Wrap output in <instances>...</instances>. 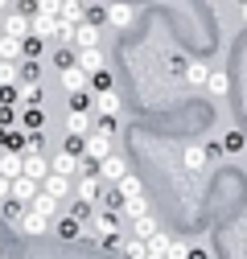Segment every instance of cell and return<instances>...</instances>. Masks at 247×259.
I'll return each mask as SVG.
<instances>
[{
	"instance_id": "6da1fadb",
	"label": "cell",
	"mask_w": 247,
	"mask_h": 259,
	"mask_svg": "<svg viewBox=\"0 0 247 259\" xmlns=\"http://www.w3.org/2000/svg\"><path fill=\"white\" fill-rule=\"evenodd\" d=\"M124 173H128V160H124L119 152H111V156H103V160H99V177H103L107 185H115Z\"/></svg>"
},
{
	"instance_id": "7a4b0ae2",
	"label": "cell",
	"mask_w": 247,
	"mask_h": 259,
	"mask_svg": "<svg viewBox=\"0 0 247 259\" xmlns=\"http://www.w3.org/2000/svg\"><path fill=\"white\" fill-rule=\"evenodd\" d=\"M37 193H42V181H37V177H29V173H21V177H13V198H21L25 206L33 202Z\"/></svg>"
},
{
	"instance_id": "3957f363",
	"label": "cell",
	"mask_w": 247,
	"mask_h": 259,
	"mask_svg": "<svg viewBox=\"0 0 247 259\" xmlns=\"http://www.w3.org/2000/svg\"><path fill=\"white\" fill-rule=\"evenodd\" d=\"M119 95L115 91H95V107H91V111H95L99 119H107V115H119Z\"/></svg>"
},
{
	"instance_id": "277c9868",
	"label": "cell",
	"mask_w": 247,
	"mask_h": 259,
	"mask_svg": "<svg viewBox=\"0 0 247 259\" xmlns=\"http://www.w3.org/2000/svg\"><path fill=\"white\" fill-rule=\"evenodd\" d=\"M29 29H33V17H25V13H13L0 21V33H9V37H29Z\"/></svg>"
},
{
	"instance_id": "5b68a950",
	"label": "cell",
	"mask_w": 247,
	"mask_h": 259,
	"mask_svg": "<svg viewBox=\"0 0 247 259\" xmlns=\"http://www.w3.org/2000/svg\"><path fill=\"white\" fill-rule=\"evenodd\" d=\"M83 235H87V222H83V218H74V214L58 218V239H62V243H74V239H83Z\"/></svg>"
},
{
	"instance_id": "8992f818",
	"label": "cell",
	"mask_w": 247,
	"mask_h": 259,
	"mask_svg": "<svg viewBox=\"0 0 247 259\" xmlns=\"http://www.w3.org/2000/svg\"><path fill=\"white\" fill-rule=\"evenodd\" d=\"M66 132L91 136V132H95V111H70V115H66Z\"/></svg>"
},
{
	"instance_id": "52a82bcc",
	"label": "cell",
	"mask_w": 247,
	"mask_h": 259,
	"mask_svg": "<svg viewBox=\"0 0 247 259\" xmlns=\"http://www.w3.org/2000/svg\"><path fill=\"white\" fill-rule=\"evenodd\" d=\"M0 173H5V177H21V173H25V152L0 148Z\"/></svg>"
},
{
	"instance_id": "ba28073f",
	"label": "cell",
	"mask_w": 247,
	"mask_h": 259,
	"mask_svg": "<svg viewBox=\"0 0 247 259\" xmlns=\"http://www.w3.org/2000/svg\"><path fill=\"white\" fill-rule=\"evenodd\" d=\"M42 189L50 193V198H58V202H62V198L70 193V177H66V173H54V169H50V173H46V181H42Z\"/></svg>"
},
{
	"instance_id": "9c48e42d",
	"label": "cell",
	"mask_w": 247,
	"mask_h": 259,
	"mask_svg": "<svg viewBox=\"0 0 247 259\" xmlns=\"http://www.w3.org/2000/svg\"><path fill=\"white\" fill-rule=\"evenodd\" d=\"M58 25H62V21H58V13H37L29 33H37V37H46V41H50V37H58Z\"/></svg>"
},
{
	"instance_id": "30bf717a",
	"label": "cell",
	"mask_w": 247,
	"mask_h": 259,
	"mask_svg": "<svg viewBox=\"0 0 247 259\" xmlns=\"http://www.w3.org/2000/svg\"><path fill=\"white\" fill-rule=\"evenodd\" d=\"M58 74H62V87H66V95H70V91L91 87V74H87L83 66H66V70H58Z\"/></svg>"
},
{
	"instance_id": "8fae6325",
	"label": "cell",
	"mask_w": 247,
	"mask_h": 259,
	"mask_svg": "<svg viewBox=\"0 0 247 259\" xmlns=\"http://www.w3.org/2000/svg\"><path fill=\"white\" fill-rule=\"evenodd\" d=\"M74 46H78V50H95V46H99V25H91V21H78Z\"/></svg>"
},
{
	"instance_id": "7c38bea8",
	"label": "cell",
	"mask_w": 247,
	"mask_h": 259,
	"mask_svg": "<svg viewBox=\"0 0 247 259\" xmlns=\"http://www.w3.org/2000/svg\"><path fill=\"white\" fill-rule=\"evenodd\" d=\"M128 235H136V239H152V235H157V218H152V214L128 218Z\"/></svg>"
},
{
	"instance_id": "4fadbf2b",
	"label": "cell",
	"mask_w": 247,
	"mask_h": 259,
	"mask_svg": "<svg viewBox=\"0 0 247 259\" xmlns=\"http://www.w3.org/2000/svg\"><path fill=\"white\" fill-rule=\"evenodd\" d=\"M25 132H42L46 127V107H21V119H17Z\"/></svg>"
},
{
	"instance_id": "5bb4252c",
	"label": "cell",
	"mask_w": 247,
	"mask_h": 259,
	"mask_svg": "<svg viewBox=\"0 0 247 259\" xmlns=\"http://www.w3.org/2000/svg\"><path fill=\"white\" fill-rule=\"evenodd\" d=\"M87 156H95V160L111 156V136H103V132H91V136H87Z\"/></svg>"
},
{
	"instance_id": "9a60e30c",
	"label": "cell",
	"mask_w": 247,
	"mask_h": 259,
	"mask_svg": "<svg viewBox=\"0 0 247 259\" xmlns=\"http://www.w3.org/2000/svg\"><path fill=\"white\" fill-rule=\"evenodd\" d=\"M25 210H29V206H25L21 198H13V193H9L5 202H0V218H5V222H13V226H17L21 218H25Z\"/></svg>"
},
{
	"instance_id": "2e32d148",
	"label": "cell",
	"mask_w": 247,
	"mask_h": 259,
	"mask_svg": "<svg viewBox=\"0 0 247 259\" xmlns=\"http://www.w3.org/2000/svg\"><path fill=\"white\" fill-rule=\"evenodd\" d=\"M25 235H46V226H50V218L46 214H37V210H25V218L17 222Z\"/></svg>"
},
{
	"instance_id": "e0dca14e",
	"label": "cell",
	"mask_w": 247,
	"mask_h": 259,
	"mask_svg": "<svg viewBox=\"0 0 247 259\" xmlns=\"http://www.w3.org/2000/svg\"><path fill=\"white\" fill-rule=\"evenodd\" d=\"M136 21V13L128 9V5H107V25H115V29H128Z\"/></svg>"
},
{
	"instance_id": "ac0fdd59",
	"label": "cell",
	"mask_w": 247,
	"mask_h": 259,
	"mask_svg": "<svg viewBox=\"0 0 247 259\" xmlns=\"http://www.w3.org/2000/svg\"><path fill=\"white\" fill-rule=\"evenodd\" d=\"M78 160H83V156H74V152H66V148H62V152H58V156L50 160V169H54V173H66V177H74Z\"/></svg>"
},
{
	"instance_id": "d6986e66",
	"label": "cell",
	"mask_w": 247,
	"mask_h": 259,
	"mask_svg": "<svg viewBox=\"0 0 247 259\" xmlns=\"http://www.w3.org/2000/svg\"><path fill=\"white\" fill-rule=\"evenodd\" d=\"M66 103H70V111H91V107H95V91H91V87L70 91V95H66Z\"/></svg>"
},
{
	"instance_id": "ffe728a7",
	"label": "cell",
	"mask_w": 247,
	"mask_h": 259,
	"mask_svg": "<svg viewBox=\"0 0 247 259\" xmlns=\"http://www.w3.org/2000/svg\"><path fill=\"white\" fill-rule=\"evenodd\" d=\"M25 173H29V177H37V181H46V173H50L46 152H25Z\"/></svg>"
},
{
	"instance_id": "44dd1931",
	"label": "cell",
	"mask_w": 247,
	"mask_h": 259,
	"mask_svg": "<svg viewBox=\"0 0 247 259\" xmlns=\"http://www.w3.org/2000/svg\"><path fill=\"white\" fill-rule=\"evenodd\" d=\"M206 160H210L206 144H194V148H185V169H190V173H202V169H206Z\"/></svg>"
},
{
	"instance_id": "7402d4cb",
	"label": "cell",
	"mask_w": 247,
	"mask_h": 259,
	"mask_svg": "<svg viewBox=\"0 0 247 259\" xmlns=\"http://www.w3.org/2000/svg\"><path fill=\"white\" fill-rule=\"evenodd\" d=\"M0 58H9V62H21V58H25V46H21V37H9V33H0Z\"/></svg>"
},
{
	"instance_id": "603a6c76",
	"label": "cell",
	"mask_w": 247,
	"mask_h": 259,
	"mask_svg": "<svg viewBox=\"0 0 247 259\" xmlns=\"http://www.w3.org/2000/svg\"><path fill=\"white\" fill-rule=\"evenodd\" d=\"M29 210H37V214H46V218L54 222V218H58V198H50V193L42 189V193H37V198H33V202H29Z\"/></svg>"
},
{
	"instance_id": "cb8c5ba5",
	"label": "cell",
	"mask_w": 247,
	"mask_h": 259,
	"mask_svg": "<svg viewBox=\"0 0 247 259\" xmlns=\"http://www.w3.org/2000/svg\"><path fill=\"white\" fill-rule=\"evenodd\" d=\"M46 103V91L37 82H21V107H42Z\"/></svg>"
},
{
	"instance_id": "d4e9b609",
	"label": "cell",
	"mask_w": 247,
	"mask_h": 259,
	"mask_svg": "<svg viewBox=\"0 0 247 259\" xmlns=\"http://www.w3.org/2000/svg\"><path fill=\"white\" fill-rule=\"evenodd\" d=\"M124 239H128V235H119V231H107V235H99L95 243H99V251H107V255H124Z\"/></svg>"
},
{
	"instance_id": "484cf974",
	"label": "cell",
	"mask_w": 247,
	"mask_h": 259,
	"mask_svg": "<svg viewBox=\"0 0 247 259\" xmlns=\"http://www.w3.org/2000/svg\"><path fill=\"white\" fill-rule=\"evenodd\" d=\"M78 66H83L87 74L103 70V54H99V50H78Z\"/></svg>"
},
{
	"instance_id": "4316f807",
	"label": "cell",
	"mask_w": 247,
	"mask_h": 259,
	"mask_svg": "<svg viewBox=\"0 0 247 259\" xmlns=\"http://www.w3.org/2000/svg\"><path fill=\"white\" fill-rule=\"evenodd\" d=\"M124 255H128V259H148V239L128 235V239H124Z\"/></svg>"
},
{
	"instance_id": "83f0119b",
	"label": "cell",
	"mask_w": 247,
	"mask_h": 259,
	"mask_svg": "<svg viewBox=\"0 0 247 259\" xmlns=\"http://www.w3.org/2000/svg\"><path fill=\"white\" fill-rule=\"evenodd\" d=\"M62 21H70V25H78V21H87V9L78 5V0H62V13H58Z\"/></svg>"
},
{
	"instance_id": "f1b7e54d",
	"label": "cell",
	"mask_w": 247,
	"mask_h": 259,
	"mask_svg": "<svg viewBox=\"0 0 247 259\" xmlns=\"http://www.w3.org/2000/svg\"><path fill=\"white\" fill-rule=\"evenodd\" d=\"M206 78H210V66H206V62H190V66H185V82L206 87Z\"/></svg>"
},
{
	"instance_id": "f546056e",
	"label": "cell",
	"mask_w": 247,
	"mask_h": 259,
	"mask_svg": "<svg viewBox=\"0 0 247 259\" xmlns=\"http://www.w3.org/2000/svg\"><path fill=\"white\" fill-rule=\"evenodd\" d=\"M21 46H25V58H46V37H37V33H29V37H21Z\"/></svg>"
},
{
	"instance_id": "4dcf8cb0",
	"label": "cell",
	"mask_w": 247,
	"mask_h": 259,
	"mask_svg": "<svg viewBox=\"0 0 247 259\" xmlns=\"http://www.w3.org/2000/svg\"><path fill=\"white\" fill-rule=\"evenodd\" d=\"M99 206H103V210H124V193H119V185H111V189L99 193Z\"/></svg>"
},
{
	"instance_id": "1f68e13d",
	"label": "cell",
	"mask_w": 247,
	"mask_h": 259,
	"mask_svg": "<svg viewBox=\"0 0 247 259\" xmlns=\"http://www.w3.org/2000/svg\"><path fill=\"white\" fill-rule=\"evenodd\" d=\"M115 185H119V193H124V202H128V198H140V177H132V173H124V177H119Z\"/></svg>"
},
{
	"instance_id": "d6a6232c",
	"label": "cell",
	"mask_w": 247,
	"mask_h": 259,
	"mask_svg": "<svg viewBox=\"0 0 247 259\" xmlns=\"http://www.w3.org/2000/svg\"><path fill=\"white\" fill-rule=\"evenodd\" d=\"M206 87H210V95H219V99H223V95H227V91H231V78H227V74H223V70H214V74H210V78H206Z\"/></svg>"
},
{
	"instance_id": "836d02e7",
	"label": "cell",
	"mask_w": 247,
	"mask_h": 259,
	"mask_svg": "<svg viewBox=\"0 0 247 259\" xmlns=\"http://www.w3.org/2000/svg\"><path fill=\"white\" fill-rule=\"evenodd\" d=\"M42 78V62L37 58H25V66H21V82H37Z\"/></svg>"
},
{
	"instance_id": "e575fe53",
	"label": "cell",
	"mask_w": 247,
	"mask_h": 259,
	"mask_svg": "<svg viewBox=\"0 0 247 259\" xmlns=\"http://www.w3.org/2000/svg\"><path fill=\"white\" fill-rule=\"evenodd\" d=\"M5 82H21V74H17V62L0 58V87H5Z\"/></svg>"
},
{
	"instance_id": "d590c367",
	"label": "cell",
	"mask_w": 247,
	"mask_h": 259,
	"mask_svg": "<svg viewBox=\"0 0 247 259\" xmlns=\"http://www.w3.org/2000/svg\"><path fill=\"white\" fill-rule=\"evenodd\" d=\"M91 91H111V70H107V66L91 74Z\"/></svg>"
},
{
	"instance_id": "8d00e7d4",
	"label": "cell",
	"mask_w": 247,
	"mask_h": 259,
	"mask_svg": "<svg viewBox=\"0 0 247 259\" xmlns=\"http://www.w3.org/2000/svg\"><path fill=\"white\" fill-rule=\"evenodd\" d=\"M124 214H128V218H140V214H148V206H144V193H140V198H128V202H124Z\"/></svg>"
},
{
	"instance_id": "74e56055",
	"label": "cell",
	"mask_w": 247,
	"mask_h": 259,
	"mask_svg": "<svg viewBox=\"0 0 247 259\" xmlns=\"http://www.w3.org/2000/svg\"><path fill=\"white\" fill-rule=\"evenodd\" d=\"M87 21L103 29V25H107V5H91V9H87Z\"/></svg>"
},
{
	"instance_id": "f35d334b",
	"label": "cell",
	"mask_w": 247,
	"mask_h": 259,
	"mask_svg": "<svg viewBox=\"0 0 247 259\" xmlns=\"http://www.w3.org/2000/svg\"><path fill=\"white\" fill-rule=\"evenodd\" d=\"M169 243H173V239L157 231V235H152V239H148V251H161V255H165V251H169Z\"/></svg>"
},
{
	"instance_id": "ab89813d",
	"label": "cell",
	"mask_w": 247,
	"mask_h": 259,
	"mask_svg": "<svg viewBox=\"0 0 247 259\" xmlns=\"http://www.w3.org/2000/svg\"><path fill=\"white\" fill-rule=\"evenodd\" d=\"M17 13H25V17H37V13H42V0H17Z\"/></svg>"
},
{
	"instance_id": "60d3db41",
	"label": "cell",
	"mask_w": 247,
	"mask_h": 259,
	"mask_svg": "<svg viewBox=\"0 0 247 259\" xmlns=\"http://www.w3.org/2000/svg\"><path fill=\"white\" fill-rule=\"evenodd\" d=\"M223 148H227V152H239V148H243V132H227V136H223Z\"/></svg>"
},
{
	"instance_id": "b9f144b4",
	"label": "cell",
	"mask_w": 247,
	"mask_h": 259,
	"mask_svg": "<svg viewBox=\"0 0 247 259\" xmlns=\"http://www.w3.org/2000/svg\"><path fill=\"white\" fill-rule=\"evenodd\" d=\"M165 259H190V247H181V243H169Z\"/></svg>"
},
{
	"instance_id": "7bdbcfd3",
	"label": "cell",
	"mask_w": 247,
	"mask_h": 259,
	"mask_svg": "<svg viewBox=\"0 0 247 259\" xmlns=\"http://www.w3.org/2000/svg\"><path fill=\"white\" fill-rule=\"evenodd\" d=\"M185 66H190V62H185L181 54H173V58H169V70H173V74H185Z\"/></svg>"
},
{
	"instance_id": "ee69618b",
	"label": "cell",
	"mask_w": 247,
	"mask_h": 259,
	"mask_svg": "<svg viewBox=\"0 0 247 259\" xmlns=\"http://www.w3.org/2000/svg\"><path fill=\"white\" fill-rule=\"evenodd\" d=\"M42 144H46L42 132H29V148H25V152H42Z\"/></svg>"
},
{
	"instance_id": "f6af8a7d",
	"label": "cell",
	"mask_w": 247,
	"mask_h": 259,
	"mask_svg": "<svg viewBox=\"0 0 247 259\" xmlns=\"http://www.w3.org/2000/svg\"><path fill=\"white\" fill-rule=\"evenodd\" d=\"M206 152H210V160H219L227 148H223V140H210V144H206Z\"/></svg>"
},
{
	"instance_id": "bcb514c9",
	"label": "cell",
	"mask_w": 247,
	"mask_h": 259,
	"mask_svg": "<svg viewBox=\"0 0 247 259\" xmlns=\"http://www.w3.org/2000/svg\"><path fill=\"white\" fill-rule=\"evenodd\" d=\"M9 193H13V177H5V173H0V202H5Z\"/></svg>"
},
{
	"instance_id": "7dc6e473",
	"label": "cell",
	"mask_w": 247,
	"mask_h": 259,
	"mask_svg": "<svg viewBox=\"0 0 247 259\" xmlns=\"http://www.w3.org/2000/svg\"><path fill=\"white\" fill-rule=\"evenodd\" d=\"M42 13H62V0H42Z\"/></svg>"
},
{
	"instance_id": "c3c4849f",
	"label": "cell",
	"mask_w": 247,
	"mask_h": 259,
	"mask_svg": "<svg viewBox=\"0 0 247 259\" xmlns=\"http://www.w3.org/2000/svg\"><path fill=\"white\" fill-rule=\"evenodd\" d=\"M190 259H210V251L206 247H190Z\"/></svg>"
},
{
	"instance_id": "681fc988",
	"label": "cell",
	"mask_w": 247,
	"mask_h": 259,
	"mask_svg": "<svg viewBox=\"0 0 247 259\" xmlns=\"http://www.w3.org/2000/svg\"><path fill=\"white\" fill-rule=\"evenodd\" d=\"M243 21H247V0H243Z\"/></svg>"
},
{
	"instance_id": "f907efd6",
	"label": "cell",
	"mask_w": 247,
	"mask_h": 259,
	"mask_svg": "<svg viewBox=\"0 0 247 259\" xmlns=\"http://www.w3.org/2000/svg\"><path fill=\"white\" fill-rule=\"evenodd\" d=\"M0 9H5V0H0Z\"/></svg>"
},
{
	"instance_id": "816d5d0a",
	"label": "cell",
	"mask_w": 247,
	"mask_h": 259,
	"mask_svg": "<svg viewBox=\"0 0 247 259\" xmlns=\"http://www.w3.org/2000/svg\"><path fill=\"white\" fill-rule=\"evenodd\" d=\"M239 5H243V0H239Z\"/></svg>"
},
{
	"instance_id": "f5cc1de1",
	"label": "cell",
	"mask_w": 247,
	"mask_h": 259,
	"mask_svg": "<svg viewBox=\"0 0 247 259\" xmlns=\"http://www.w3.org/2000/svg\"><path fill=\"white\" fill-rule=\"evenodd\" d=\"M0 21H5V17H0Z\"/></svg>"
}]
</instances>
